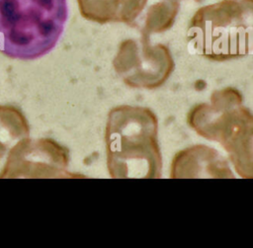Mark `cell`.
I'll return each instance as SVG.
<instances>
[{
    "instance_id": "6da1fadb",
    "label": "cell",
    "mask_w": 253,
    "mask_h": 248,
    "mask_svg": "<svg viewBox=\"0 0 253 248\" xmlns=\"http://www.w3.org/2000/svg\"><path fill=\"white\" fill-rule=\"evenodd\" d=\"M108 168L113 178H159L162 158L157 119L144 107L113 109L106 128Z\"/></svg>"
},
{
    "instance_id": "52a82bcc",
    "label": "cell",
    "mask_w": 253,
    "mask_h": 248,
    "mask_svg": "<svg viewBox=\"0 0 253 248\" xmlns=\"http://www.w3.org/2000/svg\"><path fill=\"white\" fill-rule=\"evenodd\" d=\"M148 0H77L81 15L100 24L119 22L133 25Z\"/></svg>"
},
{
    "instance_id": "5b68a950",
    "label": "cell",
    "mask_w": 253,
    "mask_h": 248,
    "mask_svg": "<svg viewBox=\"0 0 253 248\" xmlns=\"http://www.w3.org/2000/svg\"><path fill=\"white\" fill-rule=\"evenodd\" d=\"M114 67L126 84L133 88L154 89L170 76L174 62L165 45H152L148 37L140 41L126 40L119 47Z\"/></svg>"
},
{
    "instance_id": "7a4b0ae2",
    "label": "cell",
    "mask_w": 253,
    "mask_h": 248,
    "mask_svg": "<svg viewBox=\"0 0 253 248\" xmlns=\"http://www.w3.org/2000/svg\"><path fill=\"white\" fill-rule=\"evenodd\" d=\"M67 18V0H0V52L24 60L45 55Z\"/></svg>"
},
{
    "instance_id": "277c9868",
    "label": "cell",
    "mask_w": 253,
    "mask_h": 248,
    "mask_svg": "<svg viewBox=\"0 0 253 248\" xmlns=\"http://www.w3.org/2000/svg\"><path fill=\"white\" fill-rule=\"evenodd\" d=\"M188 123L200 135L222 145L239 176L253 179V114L236 89L215 91L210 103L192 109Z\"/></svg>"
},
{
    "instance_id": "ba28073f",
    "label": "cell",
    "mask_w": 253,
    "mask_h": 248,
    "mask_svg": "<svg viewBox=\"0 0 253 248\" xmlns=\"http://www.w3.org/2000/svg\"><path fill=\"white\" fill-rule=\"evenodd\" d=\"M178 10L179 2L175 0H164L153 4L146 13L142 35L149 37L151 33H160L171 28Z\"/></svg>"
},
{
    "instance_id": "8992f818",
    "label": "cell",
    "mask_w": 253,
    "mask_h": 248,
    "mask_svg": "<svg viewBox=\"0 0 253 248\" xmlns=\"http://www.w3.org/2000/svg\"><path fill=\"white\" fill-rule=\"evenodd\" d=\"M172 178H232L226 162L211 148L196 145L177 153L171 166Z\"/></svg>"
},
{
    "instance_id": "3957f363",
    "label": "cell",
    "mask_w": 253,
    "mask_h": 248,
    "mask_svg": "<svg viewBox=\"0 0 253 248\" xmlns=\"http://www.w3.org/2000/svg\"><path fill=\"white\" fill-rule=\"evenodd\" d=\"M188 41L200 55L215 61L253 53V0H221L197 10Z\"/></svg>"
},
{
    "instance_id": "9c48e42d",
    "label": "cell",
    "mask_w": 253,
    "mask_h": 248,
    "mask_svg": "<svg viewBox=\"0 0 253 248\" xmlns=\"http://www.w3.org/2000/svg\"><path fill=\"white\" fill-rule=\"evenodd\" d=\"M175 1H178V2H179V0H175ZM195 1H197V2H200V1H203V0H195Z\"/></svg>"
}]
</instances>
